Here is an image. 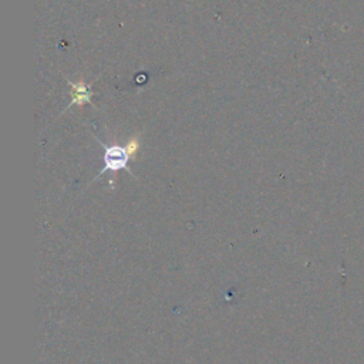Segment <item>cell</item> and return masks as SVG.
I'll list each match as a JSON object with an SVG mask.
<instances>
[{
	"instance_id": "1",
	"label": "cell",
	"mask_w": 364,
	"mask_h": 364,
	"mask_svg": "<svg viewBox=\"0 0 364 364\" xmlns=\"http://www.w3.org/2000/svg\"><path fill=\"white\" fill-rule=\"evenodd\" d=\"M97 141L102 146L104 154H102V168L100 169V172L97 173L94 181L100 179L107 172H111L114 175L119 171H127L134 179H136V176L129 169L128 164H129L131 158L139 151V146H141L139 134L132 136L125 145H118V144L107 145V144L101 142L98 138H97Z\"/></svg>"
},
{
	"instance_id": "2",
	"label": "cell",
	"mask_w": 364,
	"mask_h": 364,
	"mask_svg": "<svg viewBox=\"0 0 364 364\" xmlns=\"http://www.w3.org/2000/svg\"><path fill=\"white\" fill-rule=\"evenodd\" d=\"M67 84L71 87V102L67 105V108H70L73 105H80L81 107L84 104H91L92 92L90 91V88H88V85L85 84L84 80H80L77 82H73L71 80H67Z\"/></svg>"
}]
</instances>
